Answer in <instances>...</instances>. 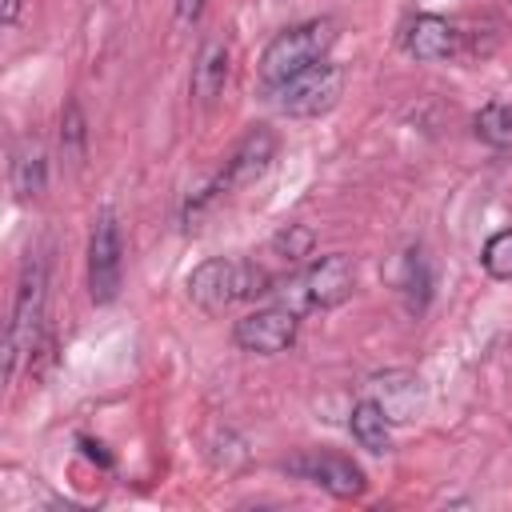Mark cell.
<instances>
[{
  "label": "cell",
  "instance_id": "6da1fadb",
  "mask_svg": "<svg viewBox=\"0 0 512 512\" xmlns=\"http://www.w3.org/2000/svg\"><path fill=\"white\" fill-rule=\"evenodd\" d=\"M268 292H272V272L252 260L212 256L188 272V300L204 312H224L232 304H244Z\"/></svg>",
  "mask_w": 512,
  "mask_h": 512
},
{
  "label": "cell",
  "instance_id": "7a4b0ae2",
  "mask_svg": "<svg viewBox=\"0 0 512 512\" xmlns=\"http://www.w3.org/2000/svg\"><path fill=\"white\" fill-rule=\"evenodd\" d=\"M272 160H276V132L264 128V124H256V128L244 132V140L232 148V156L224 160V168L216 172V180L204 184V188L188 200V208H184V228H196V220L204 216V208H212L220 196H232L236 188L256 184V180L268 172Z\"/></svg>",
  "mask_w": 512,
  "mask_h": 512
},
{
  "label": "cell",
  "instance_id": "3957f363",
  "mask_svg": "<svg viewBox=\"0 0 512 512\" xmlns=\"http://www.w3.org/2000/svg\"><path fill=\"white\" fill-rule=\"evenodd\" d=\"M332 44H336V24L332 20H304V24H292V28L276 32L260 52V84L272 88V84L328 60Z\"/></svg>",
  "mask_w": 512,
  "mask_h": 512
},
{
  "label": "cell",
  "instance_id": "277c9868",
  "mask_svg": "<svg viewBox=\"0 0 512 512\" xmlns=\"http://www.w3.org/2000/svg\"><path fill=\"white\" fill-rule=\"evenodd\" d=\"M44 292H48L44 260H28L24 276H20V288H16V300H12V320H8V332H4V380L8 384L16 380L20 360L36 348L40 320H44Z\"/></svg>",
  "mask_w": 512,
  "mask_h": 512
},
{
  "label": "cell",
  "instance_id": "5b68a950",
  "mask_svg": "<svg viewBox=\"0 0 512 512\" xmlns=\"http://www.w3.org/2000/svg\"><path fill=\"white\" fill-rule=\"evenodd\" d=\"M344 92V68L332 64V60H320L280 84L268 88V100L280 116H292V120H312V116H324L328 108H336Z\"/></svg>",
  "mask_w": 512,
  "mask_h": 512
},
{
  "label": "cell",
  "instance_id": "8992f818",
  "mask_svg": "<svg viewBox=\"0 0 512 512\" xmlns=\"http://www.w3.org/2000/svg\"><path fill=\"white\" fill-rule=\"evenodd\" d=\"M356 288V272H352V260L332 252V256H320L312 260L296 280L292 288L284 292L280 304L296 308V312H328V308H340Z\"/></svg>",
  "mask_w": 512,
  "mask_h": 512
},
{
  "label": "cell",
  "instance_id": "52a82bcc",
  "mask_svg": "<svg viewBox=\"0 0 512 512\" xmlns=\"http://www.w3.org/2000/svg\"><path fill=\"white\" fill-rule=\"evenodd\" d=\"M124 284V236L116 212H100L88 236V296L92 304H112Z\"/></svg>",
  "mask_w": 512,
  "mask_h": 512
},
{
  "label": "cell",
  "instance_id": "ba28073f",
  "mask_svg": "<svg viewBox=\"0 0 512 512\" xmlns=\"http://www.w3.org/2000/svg\"><path fill=\"white\" fill-rule=\"evenodd\" d=\"M296 328H300L296 308L268 304V308H256V312L240 316L232 324V340H236V348H244L252 356H276V352H288L296 344Z\"/></svg>",
  "mask_w": 512,
  "mask_h": 512
},
{
  "label": "cell",
  "instance_id": "9c48e42d",
  "mask_svg": "<svg viewBox=\"0 0 512 512\" xmlns=\"http://www.w3.org/2000/svg\"><path fill=\"white\" fill-rule=\"evenodd\" d=\"M284 468H288L292 476H300V480H308V484H316V488L340 496V500L364 496V488H368L360 464H352V460L340 456V452H320V448H312V452H300V456L284 460Z\"/></svg>",
  "mask_w": 512,
  "mask_h": 512
},
{
  "label": "cell",
  "instance_id": "30bf717a",
  "mask_svg": "<svg viewBox=\"0 0 512 512\" xmlns=\"http://www.w3.org/2000/svg\"><path fill=\"white\" fill-rule=\"evenodd\" d=\"M460 48V32L444 20V16H432V12H420L408 20L404 28V52L424 60V64H436V60H448L456 56Z\"/></svg>",
  "mask_w": 512,
  "mask_h": 512
},
{
  "label": "cell",
  "instance_id": "8fae6325",
  "mask_svg": "<svg viewBox=\"0 0 512 512\" xmlns=\"http://www.w3.org/2000/svg\"><path fill=\"white\" fill-rule=\"evenodd\" d=\"M228 76H232V48H228V40H220V36L204 40V48H200V56L192 64V96L204 108H212L220 100V92L228 88Z\"/></svg>",
  "mask_w": 512,
  "mask_h": 512
},
{
  "label": "cell",
  "instance_id": "7c38bea8",
  "mask_svg": "<svg viewBox=\"0 0 512 512\" xmlns=\"http://www.w3.org/2000/svg\"><path fill=\"white\" fill-rule=\"evenodd\" d=\"M348 428H352L356 444L376 452V456L392 448V416L380 400H356L352 412H348Z\"/></svg>",
  "mask_w": 512,
  "mask_h": 512
},
{
  "label": "cell",
  "instance_id": "4fadbf2b",
  "mask_svg": "<svg viewBox=\"0 0 512 512\" xmlns=\"http://www.w3.org/2000/svg\"><path fill=\"white\" fill-rule=\"evenodd\" d=\"M432 260L424 248H408L404 260H400V292H404V308L412 316H420L432 300Z\"/></svg>",
  "mask_w": 512,
  "mask_h": 512
},
{
  "label": "cell",
  "instance_id": "5bb4252c",
  "mask_svg": "<svg viewBox=\"0 0 512 512\" xmlns=\"http://www.w3.org/2000/svg\"><path fill=\"white\" fill-rule=\"evenodd\" d=\"M44 180H48V160H44V148L40 144H20L16 160H12V192L16 200H36L44 192Z\"/></svg>",
  "mask_w": 512,
  "mask_h": 512
},
{
  "label": "cell",
  "instance_id": "9a60e30c",
  "mask_svg": "<svg viewBox=\"0 0 512 512\" xmlns=\"http://www.w3.org/2000/svg\"><path fill=\"white\" fill-rule=\"evenodd\" d=\"M476 136L488 144V148H512V100H492L476 112L472 120Z\"/></svg>",
  "mask_w": 512,
  "mask_h": 512
},
{
  "label": "cell",
  "instance_id": "2e32d148",
  "mask_svg": "<svg viewBox=\"0 0 512 512\" xmlns=\"http://www.w3.org/2000/svg\"><path fill=\"white\" fill-rule=\"evenodd\" d=\"M84 144H88L84 112H80L76 100H68V108H64V116H60V148H64V156H68L72 164H80V160H84Z\"/></svg>",
  "mask_w": 512,
  "mask_h": 512
},
{
  "label": "cell",
  "instance_id": "e0dca14e",
  "mask_svg": "<svg viewBox=\"0 0 512 512\" xmlns=\"http://www.w3.org/2000/svg\"><path fill=\"white\" fill-rule=\"evenodd\" d=\"M484 272L492 280H512V228L496 232L488 244H484V256H480Z\"/></svg>",
  "mask_w": 512,
  "mask_h": 512
},
{
  "label": "cell",
  "instance_id": "ac0fdd59",
  "mask_svg": "<svg viewBox=\"0 0 512 512\" xmlns=\"http://www.w3.org/2000/svg\"><path fill=\"white\" fill-rule=\"evenodd\" d=\"M312 240H316V236H312L308 224H288L272 244H276V252H280L284 260H304V256L312 252Z\"/></svg>",
  "mask_w": 512,
  "mask_h": 512
},
{
  "label": "cell",
  "instance_id": "d6986e66",
  "mask_svg": "<svg viewBox=\"0 0 512 512\" xmlns=\"http://www.w3.org/2000/svg\"><path fill=\"white\" fill-rule=\"evenodd\" d=\"M204 4H208V0H176V24H180V28H192V24L204 16Z\"/></svg>",
  "mask_w": 512,
  "mask_h": 512
},
{
  "label": "cell",
  "instance_id": "ffe728a7",
  "mask_svg": "<svg viewBox=\"0 0 512 512\" xmlns=\"http://www.w3.org/2000/svg\"><path fill=\"white\" fill-rule=\"evenodd\" d=\"M80 452H84L88 460H96L100 468H112V456L104 452V444H100V440H88V436H80Z\"/></svg>",
  "mask_w": 512,
  "mask_h": 512
},
{
  "label": "cell",
  "instance_id": "44dd1931",
  "mask_svg": "<svg viewBox=\"0 0 512 512\" xmlns=\"http://www.w3.org/2000/svg\"><path fill=\"white\" fill-rule=\"evenodd\" d=\"M20 4H24V0H0V20H4L8 28L20 20Z\"/></svg>",
  "mask_w": 512,
  "mask_h": 512
}]
</instances>
